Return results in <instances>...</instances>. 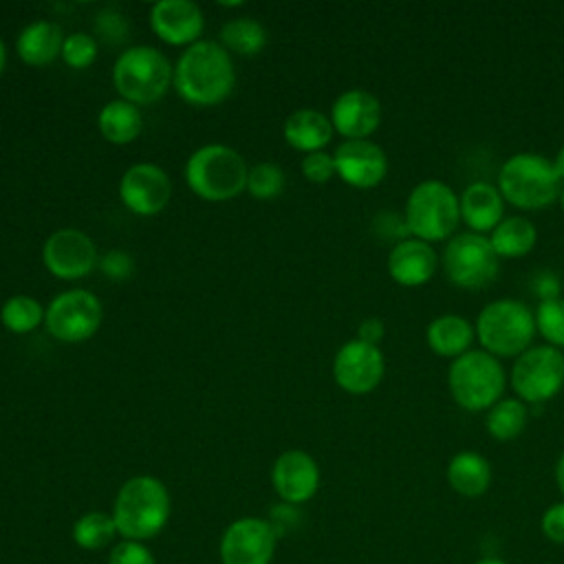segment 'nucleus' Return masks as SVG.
I'll return each instance as SVG.
<instances>
[{"instance_id": "nucleus-5", "label": "nucleus", "mask_w": 564, "mask_h": 564, "mask_svg": "<svg viewBox=\"0 0 564 564\" xmlns=\"http://www.w3.org/2000/svg\"><path fill=\"white\" fill-rule=\"evenodd\" d=\"M507 375L498 357L482 348H471L452 359L447 368V388L454 403L467 412H487L502 399Z\"/></svg>"}, {"instance_id": "nucleus-16", "label": "nucleus", "mask_w": 564, "mask_h": 564, "mask_svg": "<svg viewBox=\"0 0 564 564\" xmlns=\"http://www.w3.org/2000/svg\"><path fill=\"white\" fill-rule=\"evenodd\" d=\"M172 194L167 174L154 163L130 165L119 181L121 203L137 216L159 214Z\"/></svg>"}, {"instance_id": "nucleus-31", "label": "nucleus", "mask_w": 564, "mask_h": 564, "mask_svg": "<svg viewBox=\"0 0 564 564\" xmlns=\"http://www.w3.org/2000/svg\"><path fill=\"white\" fill-rule=\"evenodd\" d=\"M44 308L42 304L31 297V295H11L2 308H0V319L2 326L11 333H31L44 322Z\"/></svg>"}, {"instance_id": "nucleus-29", "label": "nucleus", "mask_w": 564, "mask_h": 564, "mask_svg": "<svg viewBox=\"0 0 564 564\" xmlns=\"http://www.w3.org/2000/svg\"><path fill=\"white\" fill-rule=\"evenodd\" d=\"M220 42L225 51L238 53L242 57L258 55L267 44V31L258 20L234 18L223 24Z\"/></svg>"}, {"instance_id": "nucleus-38", "label": "nucleus", "mask_w": 564, "mask_h": 564, "mask_svg": "<svg viewBox=\"0 0 564 564\" xmlns=\"http://www.w3.org/2000/svg\"><path fill=\"white\" fill-rule=\"evenodd\" d=\"M99 269L106 278L110 280H126L132 269H134V262L132 258L126 253V251H108L101 260H99Z\"/></svg>"}, {"instance_id": "nucleus-46", "label": "nucleus", "mask_w": 564, "mask_h": 564, "mask_svg": "<svg viewBox=\"0 0 564 564\" xmlns=\"http://www.w3.org/2000/svg\"><path fill=\"white\" fill-rule=\"evenodd\" d=\"M560 207H562V212H564V185H562V192H560Z\"/></svg>"}, {"instance_id": "nucleus-11", "label": "nucleus", "mask_w": 564, "mask_h": 564, "mask_svg": "<svg viewBox=\"0 0 564 564\" xmlns=\"http://www.w3.org/2000/svg\"><path fill=\"white\" fill-rule=\"evenodd\" d=\"M104 317L101 302L86 289H68L51 300L44 313L46 330L68 344L90 339Z\"/></svg>"}, {"instance_id": "nucleus-43", "label": "nucleus", "mask_w": 564, "mask_h": 564, "mask_svg": "<svg viewBox=\"0 0 564 564\" xmlns=\"http://www.w3.org/2000/svg\"><path fill=\"white\" fill-rule=\"evenodd\" d=\"M553 167H555V172H557V176H560V181L564 183V145L557 150V154L553 156Z\"/></svg>"}, {"instance_id": "nucleus-9", "label": "nucleus", "mask_w": 564, "mask_h": 564, "mask_svg": "<svg viewBox=\"0 0 564 564\" xmlns=\"http://www.w3.org/2000/svg\"><path fill=\"white\" fill-rule=\"evenodd\" d=\"M441 262L447 280L465 291L489 286L500 271V258L489 238L474 231L454 234L443 249Z\"/></svg>"}, {"instance_id": "nucleus-36", "label": "nucleus", "mask_w": 564, "mask_h": 564, "mask_svg": "<svg viewBox=\"0 0 564 564\" xmlns=\"http://www.w3.org/2000/svg\"><path fill=\"white\" fill-rule=\"evenodd\" d=\"M300 170H302V176L311 183H328L337 174L333 154H328L324 150L306 154L300 163Z\"/></svg>"}, {"instance_id": "nucleus-3", "label": "nucleus", "mask_w": 564, "mask_h": 564, "mask_svg": "<svg viewBox=\"0 0 564 564\" xmlns=\"http://www.w3.org/2000/svg\"><path fill=\"white\" fill-rule=\"evenodd\" d=\"M496 187L505 203L516 209L535 212L553 205L560 198L562 181L544 154L516 152L502 161Z\"/></svg>"}, {"instance_id": "nucleus-22", "label": "nucleus", "mask_w": 564, "mask_h": 564, "mask_svg": "<svg viewBox=\"0 0 564 564\" xmlns=\"http://www.w3.org/2000/svg\"><path fill=\"white\" fill-rule=\"evenodd\" d=\"M476 339L474 324L458 313H443L430 319L425 328L427 348L443 359H456L471 350Z\"/></svg>"}, {"instance_id": "nucleus-44", "label": "nucleus", "mask_w": 564, "mask_h": 564, "mask_svg": "<svg viewBox=\"0 0 564 564\" xmlns=\"http://www.w3.org/2000/svg\"><path fill=\"white\" fill-rule=\"evenodd\" d=\"M474 564H507V562L500 560V557H482V560H478Z\"/></svg>"}, {"instance_id": "nucleus-39", "label": "nucleus", "mask_w": 564, "mask_h": 564, "mask_svg": "<svg viewBox=\"0 0 564 564\" xmlns=\"http://www.w3.org/2000/svg\"><path fill=\"white\" fill-rule=\"evenodd\" d=\"M269 524L273 527L275 535L282 538L286 531H293L300 522V513H297V507L295 505H286V502H280L271 509L269 513Z\"/></svg>"}, {"instance_id": "nucleus-45", "label": "nucleus", "mask_w": 564, "mask_h": 564, "mask_svg": "<svg viewBox=\"0 0 564 564\" xmlns=\"http://www.w3.org/2000/svg\"><path fill=\"white\" fill-rule=\"evenodd\" d=\"M4 62H7V53H4V44H2V40H0V75H2V70H4Z\"/></svg>"}, {"instance_id": "nucleus-2", "label": "nucleus", "mask_w": 564, "mask_h": 564, "mask_svg": "<svg viewBox=\"0 0 564 564\" xmlns=\"http://www.w3.org/2000/svg\"><path fill=\"white\" fill-rule=\"evenodd\" d=\"M172 511L167 487L148 474L128 478L112 502V520L121 540L148 542L156 538Z\"/></svg>"}, {"instance_id": "nucleus-1", "label": "nucleus", "mask_w": 564, "mask_h": 564, "mask_svg": "<svg viewBox=\"0 0 564 564\" xmlns=\"http://www.w3.org/2000/svg\"><path fill=\"white\" fill-rule=\"evenodd\" d=\"M172 84L187 104L216 106L225 101L234 90V62L220 44L198 40L178 57Z\"/></svg>"}, {"instance_id": "nucleus-20", "label": "nucleus", "mask_w": 564, "mask_h": 564, "mask_svg": "<svg viewBox=\"0 0 564 564\" xmlns=\"http://www.w3.org/2000/svg\"><path fill=\"white\" fill-rule=\"evenodd\" d=\"M438 269L436 249L419 238H405L397 242L388 253V273L390 278L408 289L427 284Z\"/></svg>"}, {"instance_id": "nucleus-35", "label": "nucleus", "mask_w": 564, "mask_h": 564, "mask_svg": "<svg viewBox=\"0 0 564 564\" xmlns=\"http://www.w3.org/2000/svg\"><path fill=\"white\" fill-rule=\"evenodd\" d=\"M108 564H156V560L145 542L119 540L108 553Z\"/></svg>"}, {"instance_id": "nucleus-24", "label": "nucleus", "mask_w": 564, "mask_h": 564, "mask_svg": "<svg viewBox=\"0 0 564 564\" xmlns=\"http://www.w3.org/2000/svg\"><path fill=\"white\" fill-rule=\"evenodd\" d=\"M445 476L456 494L465 498H480L491 487L494 471L482 454L474 449H463L449 458Z\"/></svg>"}, {"instance_id": "nucleus-8", "label": "nucleus", "mask_w": 564, "mask_h": 564, "mask_svg": "<svg viewBox=\"0 0 564 564\" xmlns=\"http://www.w3.org/2000/svg\"><path fill=\"white\" fill-rule=\"evenodd\" d=\"M174 79L170 59L154 46L126 48L112 66V84L121 99L143 106L159 101Z\"/></svg>"}, {"instance_id": "nucleus-30", "label": "nucleus", "mask_w": 564, "mask_h": 564, "mask_svg": "<svg viewBox=\"0 0 564 564\" xmlns=\"http://www.w3.org/2000/svg\"><path fill=\"white\" fill-rule=\"evenodd\" d=\"M117 535L119 533H117L112 513H106V511H88L79 516L73 524V542L86 551L106 549L108 544L115 542Z\"/></svg>"}, {"instance_id": "nucleus-32", "label": "nucleus", "mask_w": 564, "mask_h": 564, "mask_svg": "<svg viewBox=\"0 0 564 564\" xmlns=\"http://www.w3.org/2000/svg\"><path fill=\"white\" fill-rule=\"evenodd\" d=\"M535 330L553 348H564V297L540 300L535 306Z\"/></svg>"}, {"instance_id": "nucleus-27", "label": "nucleus", "mask_w": 564, "mask_h": 564, "mask_svg": "<svg viewBox=\"0 0 564 564\" xmlns=\"http://www.w3.org/2000/svg\"><path fill=\"white\" fill-rule=\"evenodd\" d=\"M97 126L106 141L115 145H126L139 137L143 119L134 104L126 99H112L99 110Z\"/></svg>"}, {"instance_id": "nucleus-37", "label": "nucleus", "mask_w": 564, "mask_h": 564, "mask_svg": "<svg viewBox=\"0 0 564 564\" xmlns=\"http://www.w3.org/2000/svg\"><path fill=\"white\" fill-rule=\"evenodd\" d=\"M540 531L546 540L564 544V500L546 507V511L540 518Z\"/></svg>"}, {"instance_id": "nucleus-10", "label": "nucleus", "mask_w": 564, "mask_h": 564, "mask_svg": "<svg viewBox=\"0 0 564 564\" xmlns=\"http://www.w3.org/2000/svg\"><path fill=\"white\" fill-rule=\"evenodd\" d=\"M511 388L527 405L551 401L564 388V352L549 344L531 346L511 366Z\"/></svg>"}, {"instance_id": "nucleus-23", "label": "nucleus", "mask_w": 564, "mask_h": 564, "mask_svg": "<svg viewBox=\"0 0 564 564\" xmlns=\"http://www.w3.org/2000/svg\"><path fill=\"white\" fill-rule=\"evenodd\" d=\"M333 132L335 130H333L330 117H326L324 112L313 110V108H300V110L291 112L282 128L284 141L291 148L306 152V154L324 150L333 139Z\"/></svg>"}, {"instance_id": "nucleus-12", "label": "nucleus", "mask_w": 564, "mask_h": 564, "mask_svg": "<svg viewBox=\"0 0 564 564\" xmlns=\"http://www.w3.org/2000/svg\"><path fill=\"white\" fill-rule=\"evenodd\" d=\"M275 544L278 535L267 518H238L220 535V564H271Z\"/></svg>"}, {"instance_id": "nucleus-26", "label": "nucleus", "mask_w": 564, "mask_h": 564, "mask_svg": "<svg viewBox=\"0 0 564 564\" xmlns=\"http://www.w3.org/2000/svg\"><path fill=\"white\" fill-rule=\"evenodd\" d=\"M498 258H524L538 242V229L527 216H505L487 236Z\"/></svg>"}, {"instance_id": "nucleus-14", "label": "nucleus", "mask_w": 564, "mask_h": 564, "mask_svg": "<svg viewBox=\"0 0 564 564\" xmlns=\"http://www.w3.org/2000/svg\"><path fill=\"white\" fill-rule=\"evenodd\" d=\"M44 267L59 280H77L97 267L95 242L79 229L53 231L42 247Z\"/></svg>"}, {"instance_id": "nucleus-17", "label": "nucleus", "mask_w": 564, "mask_h": 564, "mask_svg": "<svg viewBox=\"0 0 564 564\" xmlns=\"http://www.w3.org/2000/svg\"><path fill=\"white\" fill-rule=\"evenodd\" d=\"M271 485L282 502L304 505L319 489V467L308 452L286 449L273 460Z\"/></svg>"}, {"instance_id": "nucleus-34", "label": "nucleus", "mask_w": 564, "mask_h": 564, "mask_svg": "<svg viewBox=\"0 0 564 564\" xmlns=\"http://www.w3.org/2000/svg\"><path fill=\"white\" fill-rule=\"evenodd\" d=\"M97 57V42L88 33H70L62 44V59L75 70L88 68Z\"/></svg>"}, {"instance_id": "nucleus-18", "label": "nucleus", "mask_w": 564, "mask_h": 564, "mask_svg": "<svg viewBox=\"0 0 564 564\" xmlns=\"http://www.w3.org/2000/svg\"><path fill=\"white\" fill-rule=\"evenodd\" d=\"M150 26L165 44L192 46L203 33L205 18L200 7L192 0H159L150 9Z\"/></svg>"}, {"instance_id": "nucleus-7", "label": "nucleus", "mask_w": 564, "mask_h": 564, "mask_svg": "<svg viewBox=\"0 0 564 564\" xmlns=\"http://www.w3.org/2000/svg\"><path fill=\"white\" fill-rule=\"evenodd\" d=\"M403 218L412 238L430 245L452 238L460 223L458 194L438 178H425L410 189Z\"/></svg>"}, {"instance_id": "nucleus-42", "label": "nucleus", "mask_w": 564, "mask_h": 564, "mask_svg": "<svg viewBox=\"0 0 564 564\" xmlns=\"http://www.w3.org/2000/svg\"><path fill=\"white\" fill-rule=\"evenodd\" d=\"M555 485H557L560 494L564 496V452L560 454V458L555 463Z\"/></svg>"}, {"instance_id": "nucleus-4", "label": "nucleus", "mask_w": 564, "mask_h": 564, "mask_svg": "<svg viewBox=\"0 0 564 564\" xmlns=\"http://www.w3.org/2000/svg\"><path fill=\"white\" fill-rule=\"evenodd\" d=\"M476 339L480 348L494 357H518L535 337V315L533 311L511 297H498L485 304L476 317Z\"/></svg>"}, {"instance_id": "nucleus-41", "label": "nucleus", "mask_w": 564, "mask_h": 564, "mask_svg": "<svg viewBox=\"0 0 564 564\" xmlns=\"http://www.w3.org/2000/svg\"><path fill=\"white\" fill-rule=\"evenodd\" d=\"M386 335V324L383 319L379 317H366L361 319V324L357 326V339L366 341V344H372V346H379V341L383 339Z\"/></svg>"}, {"instance_id": "nucleus-28", "label": "nucleus", "mask_w": 564, "mask_h": 564, "mask_svg": "<svg viewBox=\"0 0 564 564\" xmlns=\"http://www.w3.org/2000/svg\"><path fill=\"white\" fill-rule=\"evenodd\" d=\"M529 423V408L518 397H507L494 403L485 416V430L494 441L507 443L518 438Z\"/></svg>"}, {"instance_id": "nucleus-33", "label": "nucleus", "mask_w": 564, "mask_h": 564, "mask_svg": "<svg viewBox=\"0 0 564 564\" xmlns=\"http://www.w3.org/2000/svg\"><path fill=\"white\" fill-rule=\"evenodd\" d=\"M284 189V172L273 163H258L247 174V192L258 200L278 198Z\"/></svg>"}, {"instance_id": "nucleus-19", "label": "nucleus", "mask_w": 564, "mask_h": 564, "mask_svg": "<svg viewBox=\"0 0 564 564\" xmlns=\"http://www.w3.org/2000/svg\"><path fill=\"white\" fill-rule=\"evenodd\" d=\"M330 123L346 141L368 139L381 123V104L364 88L344 90L330 106Z\"/></svg>"}, {"instance_id": "nucleus-6", "label": "nucleus", "mask_w": 564, "mask_h": 564, "mask_svg": "<svg viewBox=\"0 0 564 564\" xmlns=\"http://www.w3.org/2000/svg\"><path fill=\"white\" fill-rule=\"evenodd\" d=\"M249 167L245 159L229 145L209 143L192 152L185 163V181L189 189L212 203L236 198L247 189Z\"/></svg>"}, {"instance_id": "nucleus-15", "label": "nucleus", "mask_w": 564, "mask_h": 564, "mask_svg": "<svg viewBox=\"0 0 564 564\" xmlns=\"http://www.w3.org/2000/svg\"><path fill=\"white\" fill-rule=\"evenodd\" d=\"M333 159L337 176L355 189L377 187L388 174V156L383 148L370 139L339 143Z\"/></svg>"}, {"instance_id": "nucleus-21", "label": "nucleus", "mask_w": 564, "mask_h": 564, "mask_svg": "<svg viewBox=\"0 0 564 564\" xmlns=\"http://www.w3.org/2000/svg\"><path fill=\"white\" fill-rule=\"evenodd\" d=\"M460 220L474 234L489 236L496 225L505 218V198L498 187L489 181H474L469 183L460 196Z\"/></svg>"}, {"instance_id": "nucleus-40", "label": "nucleus", "mask_w": 564, "mask_h": 564, "mask_svg": "<svg viewBox=\"0 0 564 564\" xmlns=\"http://www.w3.org/2000/svg\"><path fill=\"white\" fill-rule=\"evenodd\" d=\"M533 291L538 300L560 297V278L553 271H540L533 278Z\"/></svg>"}, {"instance_id": "nucleus-13", "label": "nucleus", "mask_w": 564, "mask_h": 564, "mask_svg": "<svg viewBox=\"0 0 564 564\" xmlns=\"http://www.w3.org/2000/svg\"><path fill=\"white\" fill-rule=\"evenodd\" d=\"M386 372V359L379 346L361 339L346 341L333 359V379L348 394L372 392Z\"/></svg>"}, {"instance_id": "nucleus-25", "label": "nucleus", "mask_w": 564, "mask_h": 564, "mask_svg": "<svg viewBox=\"0 0 564 564\" xmlns=\"http://www.w3.org/2000/svg\"><path fill=\"white\" fill-rule=\"evenodd\" d=\"M62 29L55 22L37 20L20 31L15 40V51L24 64L44 66L62 55Z\"/></svg>"}]
</instances>
